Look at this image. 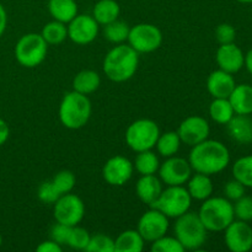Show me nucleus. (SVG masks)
I'll use <instances>...</instances> for the list:
<instances>
[{
  "instance_id": "48",
  "label": "nucleus",
  "mask_w": 252,
  "mask_h": 252,
  "mask_svg": "<svg viewBox=\"0 0 252 252\" xmlns=\"http://www.w3.org/2000/svg\"><path fill=\"white\" fill-rule=\"evenodd\" d=\"M251 4H252V2H251Z\"/></svg>"
},
{
  "instance_id": "8",
  "label": "nucleus",
  "mask_w": 252,
  "mask_h": 252,
  "mask_svg": "<svg viewBox=\"0 0 252 252\" xmlns=\"http://www.w3.org/2000/svg\"><path fill=\"white\" fill-rule=\"evenodd\" d=\"M48 44L41 33L24 34L15 46V58L25 68H36L46 59Z\"/></svg>"
},
{
  "instance_id": "19",
  "label": "nucleus",
  "mask_w": 252,
  "mask_h": 252,
  "mask_svg": "<svg viewBox=\"0 0 252 252\" xmlns=\"http://www.w3.org/2000/svg\"><path fill=\"white\" fill-rule=\"evenodd\" d=\"M162 191L161 180L155 175H142L135 185V193L138 198L147 206H152Z\"/></svg>"
},
{
  "instance_id": "5",
  "label": "nucleus",
  "mask_w": 252,
  "mask_h": 252,
  "mask_svg": "<svg viewBox=\"0 0 252 252\" xmlns=\"http://www.w3.org/2000/svg\"><path fill=\"white\" fill-rule=\"evenodd\" d=\"M175 238L180 241L185 250L196 251L204 245L208 230L194 212H186L176 218L174 226Z\"/></svg>"
},
{
  "instance_id": "23",
  "label": "nucleus",
  "mask_w": 252,
  "mask_h": 252,
  "mask_svg": "<svg viewBox=\"0 0 252 252\" xmlns=\"http://www.w3.org/2000/svg\"><path fill=\"white\" fill-rule=\"evenodd\" d=\"M48 11L56 21L69 24L78 15V4L75 0H49Z\"/></svg>"
},
{
  "instance_id": "26",
  "label": "nucleus",
  "mask_w": 252,
  "mask_h": 252,
  "mask_svg": "<svg viewBox=\"0 0 252 252\" xmlns=\"http://www.w3.org/2000/svg\"><path fill=\"white\" fill-rule=\"evenodd\" d=\"M144 239L138 230H126L115 240V252H142L144 249Z\"/></svg>"
},
{
  "instance_id": "3",
  "label": "nucleus",
  "mask_w": 252,
  "mask_h": 252,
  "mask_svg": "<svg viewBox=\"0 0 252 252\" xmlns=\"http://www.w3.org/2000/svg\"><path fill=\"white\" fill-rule=\"evenodd\" d=\"M91 111L88 95L73 90L64 95L59 105V120L68 129H80L90 120Z\"/></svg>"
},
{
  "instance_id": "7",
  "label": "nucleus",
  "mask_w": 252,
  "mask_h": 252,
  "mask_svg": "<svg viewBox=\"0 0 252 252\" xmlns=\"http://www.w3.org/2000/svg\"><path fill=\"white\" fill-rule=\"evenodd\" d=\"M160 135V128L153 120L142 118L130 123L126 130V143L135 153L152 150Z\"/></svg>"
},
{
  "instance_id": "10",
  "label": "nucleus",
  "mask_w": 252,
  "mask_h": 252,
  "mask_svg": "<svg viewBox=\"0 0 252 252\" xmlns=\"http://www.w3.org/2000/svg\"><path fill=\"white\" fill-rule=\"evenodd\" d=\"M53 206V216L57 223L75 226L83 220L85 216V204L83 199L71 192L59 197Z\"/></svg>"
},
{
  "instance_id": "43",
  "label": "nucleus",
  "mask_w": 252,
  "mask_h": 252,
  "mask_svg": "<svg viewBox=\"0 0 252 252\" xmlns=\"http://www.w3.org/2000/svg\"><path fill=\"white\" fill-rule=\"evenodd\" d=\"M9 135H10L9 125H7L2 118H0V147L6 143V140L9 139Z\"/></svg>"
},
{
  "instance_id": "45",
  "label": "nucleus",
  "mask_w": 252,
  "mask_h": 252,
  "mask_svg": "<svg viewBox=\"0 0 252 252\" xmlns=\"http://www.w3.org/2000/svg\"><path fill=\"white\" fill-rule=\"evenodd\" d=\"M244 66L248 69L249 73L252 75V48L244 57Z\"/></svg>"
},
{
  "instance_id": "34",
  "label": "nucleus",
  "mask_w": 252,
  "mask_h": 252,
  "mask_svg": "<svg viewBox=\"0 0 252 252\" xmlns=\"http://www.w3.org/2000/svg\"><path fill=\"white\" fill-rule=\"evenodd\" d=\"M91 235L89 234V231L86 229L81 228V226H71L70 235H69L68 244L66 245L70 246L71 249H75V250H84L85 251L86 246L89 245V241H90Z\"/></svg>"
},
{
  "instance_id": "22",
  "label": "nucleus",
  "mask_w": 252,
  "mask_h": 252,
  "mask_svg": "<svg viewBox=\"0 0 252 252\" xmlns=\"http://www.w3.org/2000/svg\"><path fill=\"white\" fill-rule=\"evenodd\" d=\"M213 189V182H212L211 176H208V175L196 172L187 181V191H189L192 199L204 201V199L209 198L212 196Z\"/></svg>"
},
{
  "instance_id": "29",
  "label": "nucleus",
  "mask_w": 252,
  "mask_h": 252,
  "mask_svg": "<svg viewBox=\"0 0 252 252\" xmlns=\"http://www.w3.org/2000/svg\"><path fill=\"white\" fill-rule=\"evenodd\" d=\"M209 116L214 122L226 125L235 116L228 98H214L209 106Z\"/></svg>"
},
{
  "instance_id": "41",
  "label": "nucleus",
  "mask_w": 252,
  "mask_h": 252,
  "mask_svg": "<svg viewBox=\"0 0 252 252\" xmlns=\"http://www.w3.org/2000/svg\"><path fill=\"white\" fill-rule=\"evenodd\" d=\"M71 226L65 225V224L57 223L52 226L51 230V239L53 241H56L59 245H66L68 244L69 235H70Z\"/></svg>"
},
{
  "instance_id": "13",
  "label": "nucleus",
  "mask_w": 252,
  "mask_h": 252,
  "mask_svg": "<svg viewBox=\"0 0 252 252\" xmlns=\"http://www.w3.org/2000/svg\"><path fill=\"white\" fill-rule=\"evenodd\" d=\"M226 248L233 252H249L252 249V226L248 221L234 219L224 230Z\"/></svg>"
},
{
  "instance_id": "40",
  "label": "nucleus",
  "mask_w": 252,
  "mask_h": 252,
  "mask_svg": "<svg viewBox=\"0 0 252 252\" xmlns=\"http://www.w3.org/2000/svg\"><path fill=\"white\" fill-rule=\"evenodd\" d=\"M245 189L241 182H239L238 180H230L225 184L224 186V194H225V198H228L229 201H238L239 198H241L243 196H245Z\"/></svg>"
},
{
  "instance_id": "35",
  "label": "nucleus",
  "mask_w": 252,
  "mask_h": 252,
  "mask_svg": "<svg viewBox=\"0 0 252 252\" xmlns=\"http://www.w3.org/2000/svg\"><path fill=\"white\" fill-rule=\"evenodd\" d=\"M85 251L88 252H115V240L103 234H97L90 238Z\"/></svg>"
},
{
  "instance_id": "33",
  "label": "nucleus",
  "mask_w": 252,
  "mask_h": 252,
  "mask_svg": "<svg viewBox=\"0 0 252 252\" xmlns=\"http://www.w3.org/2000/svg\"><path fill=\"white\" fill-rule=\"evenodd\" d=\"M52 184L54 185L57 191L61 193V196H63V194L65 193H70L76 184L75 175L71 171H68V170L59 171L58 174L54 175V177L52 179Z\"/></svg>"
},
{
  "instance_id": "37",
  "label": "nucleus",
  "mask_w": 252,
  "mask_h": 252,
  "mask_svg": "<svg viewBox=\"0 0 252 252\" xmlns=\"http://www.w3.org/2000/svg\"><path fill=\"white\" fill-rule=\"evenodd\" d=\"M234 206V216L236 219L244 221H252V197L243 196L235 201Z\"/></svg>"
},
{
  "instance_id": "42",
  "label": "nucleus",
  "mask_w": 252,
  "mask_h": 252,
  "mask_svg": "<svg viewBox=\"0 0 252 252\" xmlns=\"http://www.w3.org/2000/svg\"><path fill=\"white\" fill-rule=\"evenodd\" d=\"M36 250L38 252H62L63 249H62V245H59L51 239V240L39 244Z\"/></svg>"
},
{
  "instance_id": "16",
  "label": "nucleus",
  "mask_w": 252,
  "mask_h": 252,
  "mask_svg": "<svg viewBox=\"0 0 252 252\" xmlns=\"http://www.w3.org/2000/svg\"><path fill=\"white\" fill-rule=\"evenodd\" d=\"M134 166L129 159L122 155H116L103 165L102 176L111 186H123L133 176Z\"/></svg>"
},
{
  "instance_id": "20",
  "label": "nucleus",
  "mask_w": 252,
  "mask_h": 252,
  "mask_svg": "<svg viewBox=\"0 0 252 252\" xmlns=\"http://www.w3.org/2000/svg\"><path fill=\"white\" fill-rule=\"evenodd\" d=\"M228 133L240 144L252 143V120L246 115H235L228 123Z\"/></svg>"
},
{
  "instance_id": "12",
  "label": "nucleus",
  "mask_w": 252,
  "mask_h": 252,
  "mask_svg": "<svg viewBox=\"0 0 252 252\" xmlns=\"http://www.w3.org/2000/svg\"><path fill=\"white\" fill-rule=\"evenodd\" d=\"M169 218L155 208H150L140 217L137 230L144 239V241L153 243L161 236L166 235L169 230Z\"/></svg>"
},
{
  "instance_id": "38",
  "label": "nucleus",
  "mask_w": 252,
  "mask_h": 252,
  "mask_svg": "<svg viewBox=\"0 0 252 252\" xmlns=\"http://www.w3.org/2000/svg\"><path fill=\"white\" fill-rule=\"evenodd\" d=\"M37 196H38L39 201L43 202V203L54 204L61 197V193L57 191L52 181H46L39 185L38 189H37Z\"/></svg>"
},
{
  "instance_id": "46",
  "label": "nucleus",
  "mask_w": 252,
  "mask_h": 252,
  "mask_svg": "<svg viewBox=\"0 0 252 252\" xmlns=\"http://www.w3.org/2000/svg\"><path fill=\"white\" fill-rule=\"evenodd\" d=\"M239 2H243V4H251L252 0H236Z\"/></svg>"
},
{
  "instance_id": "28",
  "label": "nucleus",
  "mask_w": 252,
  "mask_h": 252,
  "mask_svg": "<svg viewBox=\"0 0 252 252\" xmlns=\"http://www.w3.org/2000/svg\"><path fill=\"white\" fill-rule=\"evenodd\" d=\"M41 36L43 37L47 44L57 46V44L63 43L66 39V37H68V27H66V24L53 20V21L44 25V27L42 29Z\"/></svg>"
},
{
  "instance_id": "25",
  "label": "nucleus",
  "mask_w": 252,
  "mask_h": 252,
  "mask_svg": "<svg viewBox=\"0 0 252 252\" xmlns=\"http://www.w3.org/2000/svg\"><path fill=\"white\" fill-rule=\"evenodd\" d=\"M121 12V7L116 0H98L93 10V17L98 25L110 24L118 19Z\"/></svg>"
},
{
  "instance_id": "14",
  "label": "nucleus",
  "mask_w": 252,
  "mask_h": 252,
  "mask_svg": "<svg viewBox=\"0 0 252 252\" xmlns=\"http://www.w3.org/2000/svg\"><path fill=\"white\" fill-rule=\"evenodd\" d=\"M68 37L76 44L85 46L96 39L98 24L93 15H76L68 24Z\"/></svg>"
},
{
  "instance_id": "27",
  "label": "nucleus",
  "mask_w": 252,
  "mask_h": 252,
  "mask_svg": "<svg viewBox=\"0 0 252 252\" xmlns=\"http://www.w3.org/2000/svg\"><path fill=\"white\" fill-rule=\"evenodd\" d=\"M181 143L182 142L180 139L177 132L170 130V132L160 133L155 147H157L158 153L161 157L170 158L177 154V152L180 150V147H181Z\"/></svg>"
},
{
  "instance_id": "32",
  "label": "nucleus",
  "mask_w": 252,
  "mask_h": 252,
  "mask_svg": "<svg viewBox=\"0 0 252 252\" xmlns=\"http://www.w3.org/2000/svg\"><path fill=\"white\" fill-rule=\"evenodd\" d=\"M233 176L245 187L252 189V155H246L234 162Z\"/></svg>"
},
{
  "instance_id": "44",
  "label": "nucleus",
  "mask_w": 252,
  "mask_h": 252,
  "mask_svg": "<svg viewBox=\"0 0 252 252\" xmlns=\"http://www.w3.org/2000/svg\"><path fill=\"white\" fill-rule=\"evenodd\" d=\"M7 26V14L5 7L0 4V37L2 36V33L5 32Z\"/></svg>"
},
{
  "instance_id": "9",
  "label": "nucleus",
  "mask_w": 252,
  "mask_h": 252,
  "mask_svg": "<svg viewBox=\"0 0 252 252\" xmlns=\"http://www.w3.org/2000/svg\"><path fill=\"white\" fill-rule=\"evenodd\" d=\"M127 42L138 53H152L161 46L162 33L155 25L138 24L129 30Z\"/></svg>"
},
{
  "instance_id": "36",
  "label": "nucleus",
  "mask_w": 252,
  "mask_h": 252,
  "mask_svg": "<svg viewBox=\"0 0 252 252\" xmlns=\"http://www.w3.org/2000/svg\"><path fill=\"white\" fill-rule=\"evenodd\" d=\"M153 252H184V246L175 236H161L152 243Z\"/></svg>"
},
{
  "instance_id": "39",
  "label": "nucleus",
  "mask_w": 252,
  "mask_h": 252,
  "mask_svg": "<svg viewBox=\"0 0 252 252\" xmlns=\"http://www.w3.org/2000/svg\"><path fill=\"white\" fill-rule=\"evenodd\" d=\"M216 38L219 44L233 43L236 38V31L233 25L220 24L216 29Z\"/></svg>"
},
{
  "instance_id": "11",
  "label": "nucleus",
  "mask_w": 252,
  "mask_h": 252,
  "mask_svg": "<svg viewBox=\"0 0 252 252\" xmlns=\"http://www.w3.org/2000/svg\"><path fill=\"white\" fill-rule=\"evenodd\" d=\"M159 176L166 186H184L192 176V167L189 160L176 155L166 158L159 167Z\"/></svg>"
},
{
  "instance_id": "24",
  "label": "nucleus",
  "mask_w": 252,
  "mask_h": 252,
  "mask_svg": "<svg viewBox=\"0 0 252 252\" xmlns=\"http://www.w3.org/2000/svg\"><path fill=\"white\" fill-rule=\"evenodd\" d=\"M101 78L98 73L95 70H81L74 76L73 79V90L76 93H80L83 95H90L95 93L100 88Z\"/></svg>"
},
{
  "instance_id": "15",
  "label": "nucleus",
  "mask_w": 252,
  "mask_h": 252,
  "mask_svg": "<svg viewBox=\"0 0 252 252\" xmlns=\"http://www.w3.org/2000/svg\"><path fill=\"white\" fill-rule=\"evenodd\" d=\"M209 133H211V127L208 121L201 116H189L182 121L177 129V134L181 142L189 147H194L196 144L208 139Z\"/></svg>"
},
{
  "instance_id": "4",
  "label": "nucleus",
  "mask_w": 252,
  "mask_h": 252,
  "mask_svg": "<svg viewBox=\"0 0 252 252\" xmlns=\"http://www.w3.org/2000/svg\"><path fill=\"white\" fill-rule=\"evenodd\" d=\"M198 217L208 231H224L235 219L231 201L224 197H209L204 199L198 211Z\"/></svg>"
},
{
  "instance_id": "2",
  "label": "nucleus",
  "mask_w": 252,
  "mask_h": 252,
  "mask_svg": "<svg viewBox=\"0 0 252 252\" xmlns=\"http://www.w3.org/2000/svg\"><path fill=\"white\" fill-rule=\"evenodd\" d=\"M139 65V53L129 44L121 43L113 47L103 59V73L115 83L129 80Z\"/></svg>"
},
{
  "instance_id": "30",
  "label": "nucleus",
  "mask_w": 252,
  "mask_h": 252,
  "mask_svg": "<svg viewBox=\"0 0 252 252\" xmlns=\"http://www.w3.org/2000/svg\"><path fill=\"white\" fill-rule=\"evenodd\" d=\"M134 169L142 175H155L160 167L159 158L152 150H144L138 153L135 161L133 164Z\"/></svg>"
},
{
  "instance_id": "1",
  "label": "nucleus",
  "mask_w": 252,
  "mask_h": 252,
  "mask_svg": "<svg viewBox=\"0 0 252 252\" xmlns=\"http://www.w3.org/2000/svg\"><path fill=\"white\" fill-rule=\"evenodd\" d=\"M189 162L193 171L212 176L228 167L230 153L219 140L206 139L192 147Z\"/></svg>"
},
{
  "instance_id": "17",
  "label": "nucleus",
  "mask_w": 252,
  "mask_h": 252,
  "mask_svg": "<svg viewBox=\"0 0 252 252\" xmlns=\"http://www.w3.org/2000/svg\"><path fill=\"white\" fill-rule=\"evenodd\" d=\"M244 57L245 54L243 53V51L233 42V43L219 46L216 54V61L219 69L226 73L235 74L243 69Z\"/></svg>"
},
{
  "instance_id": "21",
  "label": "nucleus",
  "mask_w": 252,
  "mask_h": 252,
  "mask_svg": "<svg viewBox=\"0 0 252 252\" xmlns=\"http://www.w3.org/2000/svg\"><path fill=\"white\" fill-rule=\"evenodd\" d=\"M235 115H251L252 113V86L249 84L235 85L233 93L228 97Z\"/></svg>"
},
{
  "instance_id": "31",
  "label": "nucleus",
  "mask_w": 252,
  "mask_h": 252,
  "mask_svg": "<svg viewBox=\"0 0 252 252\" xmlns=\"http://www.w3.org/2000/svg\"><path fill=\"white\" fill-rule=\"evenodd\" d=\"M103 29V36L108 42L115 44L125 43L128 39V34H129V26L126 24L125 21H120V20H115V21L110 22V24L105 25Z\"/></svg>"
},
{
  "instance_id": "47",
  "label": "nucleus",
  "mask_w": 252,
  "mask_h": 252,
  "mask_svg": "<svg viewBox=\"0 0 252 252\" xmlns=\"http://www.w3.org/2000/svg\"><path fill=\"white\" fill-rule=\"evenodd\" d=\"M1 244H2V239H1V235H0V246H1Z\"/></svg>"
},
{
  "instance_id": "18",
  "label": "nucleus",
  "mask_w": 252,
  "mask_h": 252,
  "mask_svg": "<svg viewBox=\"0 0 252 252\" xmlns=\"http://www.w3.org/2000/svg\"><path fill=\"white\" fill-rule=\"evenodd\" d=\"M235 85L233 74L226 73L221 69L212 71L207 79V90L213 98H228Z\"/></svg>"
},
{
  "instance_id": "6",
  "label": "nucleus",
  "mask_w": 252,
  "mask_h": 252,
  "mask_svg": "<svg viewBox=\"0 0 252 252\" xmlns=\"http://www.w3.org/2000/svg\"><path fill=\"white\" fill-rule=\"evenodd\" d=\"M192 198L184 186H167L162 189L157 201L150 206L164 213L167 218H179L191 208Z\"/></svg>"
}]
</instances>
